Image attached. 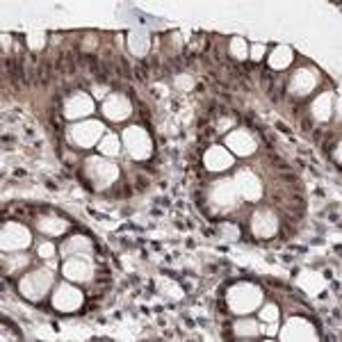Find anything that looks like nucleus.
Here are the masks:
<instances>
[{
  "mask_svg": "<svg viewBox=\"0 0 342 342\" xmlns=\"http://www.w3.org/2000/svg\"><path fill=\"white\" fill-rule=\"evenodd\" d=\"M262 80H265V87L271 89V85H274V82H271V73H269V71H265V73H262Z\"/></svg>",
  "mask_w": 342,
  "mask_h": 342,
  "instance_id": "f257e3e1",
  "label": "nucleus"
},
{
  "mask_svg": "<svg viewBox=\"0 0 342 342\" xmlns=\"http://www.w3.org/2000/svg\"><path fill=\"white\" fill-rule=\"evenodd\" d=\"M278 130H281V133H285V135H290V130H287V126H283V123H278Z\"/></svg>",
  "mask_w": 342,
  "mask_h": 342,
  "instance_id": "f03ea898",
  "label": "nucleus"
}]
</instances>
